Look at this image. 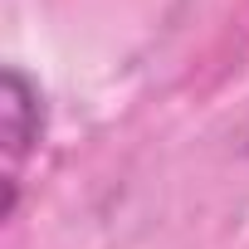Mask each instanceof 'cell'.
I'll return each mask as SVG.
<instances>
[{"label": "cell", "instance_id": "6da1fadb", "mask_svg": "<svg viewBox=\"0 0 249 249\" xmlns=\"http://www.w3.org/2000/svg\"><path fill=\"white\" fill-rule=\"evenodd\" d=\"M44 132V93L25 69H5L0 73V152H5V196H0V220L15 215V196H20V166L35 152Z\"/></svg>", "mask_w": 249, "mask_h": 249}]
</instances>
